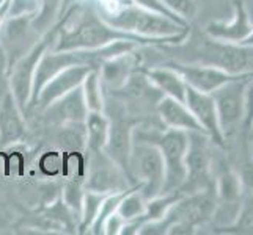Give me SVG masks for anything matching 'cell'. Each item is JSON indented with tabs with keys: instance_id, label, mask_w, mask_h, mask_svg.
I'll list each match as a JSON object with an SVG mask.
<instances>
[{
	"instance_id": "1",
	"label": "cell",
	"mask_w": 253,
	"mask_h": 235,
	"mask_svg": "<svg viewBox=\"0 0 253 235\" xmlns=\"http://www.w3.org/2000/svg\"><path fill=\"white\" fill-rule=\"evenodd\" d=\"M52 29L55 32L52 50H93L115 41H132L138 46H153L150 39L112 27L99 16L98 8L88 2L69 5Z\"/></svg>"
},
{
	"instance_id": "2",
	"label": "cell",
	"mask_w": 253,
	"mask_h": 235,
	"mask_svg": "<svg viewBox=\"0 0 253 235\" xmlns=\"http://www.w3.org/2000/svg\"><path fill=\"white\" fill-rule=\"evenodd\" d=\"M99 16L112 27L150 39L153 44H181L189 38V24L126 0H94Z\"/></svg>"
},
{
	"instance_id": "3",
	"label": "cell",
	"mask_w": 253,
	"mask_h": 235,
	"mask_svg": "<svg viewBox=\"0 0 253 235\" xmlns=\"http://www.w3.org/2000/svg\"><path fill=\"white\" fill-rule=\"evenodd\" d=\"M140 126V124H138ZM135 127L134 136H140L145 140L154 143L159 147L164 159L165 168V179L162 193H173L178 191L187 177V167H186V154L189 146V132L178 129H145Z\"/></svg>"
},
{
	"instance_id": "4",
	"label": "cell",
	"mask_w": 253,
	"mask_h": 235,
	"mask_svg": "<svg viewBox=\"0 0 253 235\" xmlns=\"http://www.w3.org/2000/svg\"><path fill=\"white\" fill-rule=\"evenodd\" d=\"M129 176L134 185L142 184L140 191L146 201L162 195L165 168L162 154L154 143L132 135Z\"/></svg>"
},
{
	"instance_id": "5",
	"label": "cell",
	"mask_w": 253,
	"mask_h": 235,
	"mask_svg": "<svg viewBox=\"0 0 253 235\" xmlns=\"http://www.w3.org/2000/svg\"><path fill=\"white\" fill-rule=\"evenodd\" d=\"M55 39V32L50 29L47 33L35 42L27 50V54L19 55L10 63V74H8V86L13 94L14 101L17 102L19 108L24 111V115L29 113V105L33 91V78L41 57L44 52L52 47Z\"/></svg>"
},
{
	"instance_id": "6",
	"label": "cell",
	"mask_w": 253,
	"mask_h": 235,
	"mask_svg": "<svg viewBox=\"0 0 253 235\" xmlns=\"http://www.w3.org/2000/svg\"><path fill=\"white\" fill-rule=\"evenodd\" d=\"M198 63L211 65L231 75H253V47L208 36L197 49Z\"/></svg>"
},
{
	"instance_id": "7",
	"label": "cell",
	"mask_w": 253,
	"mask_h": 235,
	"mask_svg": "<svg viewBox=\"0 0 253 235\" xmlns=\"http://www.w3.org/2000/svg\"><path fill=\"white\" fill-rule=\"evenodd\" d=\"M85 190L94 191V193L110 195L134 187L126 176V172L104 151H85Z\"/></svg>"
},
{
	"instance_id": "8",
	"label": "cell",
	"mask_w": 253,
	"mask_h": 235,
	"mask_svg": "<svg viewBox=\"0 0 253 235\" xmlns=\"http://www.w3.org/2000/svg\"><path fill=\"white\" fill-rule=\"evenodd\" d=\"M250 77L252 75L236 77L211 93L223 138L231 135L236 127L244 123V91Z\"/></svg>"
},
{
	"instance_id": "9",
	"label": "cell",
	"mask_w": 253,
	"mask_h": 235,
	"mask_svg": "<svg viewBox=\"0 0 253 235\" xmlns=\"http://www.w3.org/2000/svg\"><path fill=\"white\" fill-rule=\"evenodd\" d=\"M209 136L203 132H189L186 154L187 177L178 191L184 195L211 188V157L208 149Z\"/></svg>"
},
{
	"instance_id": "10",
	"label": "cell",
	"mask_w": 253,
	"mask_h": 235,
	"mask_svg": "<svg viewBox=\"0 0 253 235\" xmlns=\"http://www.w3.org/2000/svg\"><path fill=\"white\" fill-rule=\"evenodd\" d=\"M169 66H171L173 69L181 74V77L184 78V82L187 83V86L194 88L197 91L202 93H214L215 90H219L222 85H225L226 82L233 80L239 75H231L226 74L222 69L211 66V65H205V63H167ZM242 77V75H241Z\"/></svg>"
},
{
	"instance_id": "11",
	"label": "cell",
	"mask_w": 253,
	"mask_h": 235,
	"mask_svg": "<svg viewBox=\"0 0 253 235\" xmlns=\"http://www.w3.org/2000/svg\"><path fill=\"white\" fill-rule=\"evenodd\" d=\"M253 30V22L250 21V14L244 0L233 2V17L230 21H212L209 22L205 32L209 38L225 42L241 44Z\"/></svg>"
},
{
	"instance_id": "12",
	"label": "cell",
	"mask_w": 253,
	"mask_h": 235,
	"mask_svg": "<svg viewBox=\"0 0 253 235\" xmlns=\"http://www.w3.org/2000/svg\"><path fill=\"white\" fill-rule=\"evenodd\" d=\"M27 136L25 115L8 90L0 96V147L21 144Z\"/></svg>"
},
{
	"instance_id": "13",
	"label": "cell",
	"mask_w": 253,
	"mask_h": 235,
	"mask_svg": "<svg viewBox=\"0 0 253 235\" xmlns=\"http://www.w3.org/2000/svg\"><path fill=\"white\" fill-rule=\"evenodd\" d=\"M184 103L189 107L192 115L195 116L198 124L203 127L205 134L209 136V140L219 146H223L225 138L220 130L219 116H217V108L212 96L209 93H202L187 86Z\"/></svg>"
},
{
	"instance_id": "14",
	"label": "cell",
	"mask_w": 253,
	"mask_h": 235,
	"mask_svg": "<svg viewBox=\"0 0 253 235\" xmlns=\"http://www.w3.org/2000/svg\"><path fill=\"white\" fill-rule=\"evenodd\" d=\"M42 119L47 124L60 126L68 123H85V118L88 115V108L84 99L82 85L63 94L55 102H52L49 107L41 110Z\"/></svg>"
},
{
	"instance_id": "15",
	"label": "cell",
	"mask_w": 253,
	"mask_h": 235,
	"mask_svg": "<svg viewBox=\"0 0 253 235\" xmlns=\"http://www.w3.org/2000/svg\"><path fill=\"white\" fill-rule=\"evenodd\" d=\"M138 62H140V57L135 54V49L102 62L99 66V74L104 90L118 91L125 88L129 78L138 71Z\"/></svg>"
},
{
	"instance_id": "16",
	"label": "cell",
	"mask_w": 253,
	"mask_h": 235,
	"mask_svg": "<svg viewBox=\"0 0 253 235\" xmlns=\"http://www.w3.org/2000/svg\"><path fill=\"white\" fill-rule=\"evenodd\" d=\"M91 69H94V67L71 66V67L63 69L62 72H58L55 77H52L50 80L42 86V90L40 91L38 98H37V102H35V108L38 111L44 110L52 102H55L58 98H62L63 94L77 88V86H81L85 75L88 74Z\"/></svg>"
},
{
	"instance_id": "17",
	"label": "cell",
	"mask_w": 253,
	"mask_h": 235,
	"mask_svg": "<svg viewBox=\"0 0 253 235\" xmlns=\"http://www.w3.org/2000/svg\"><path fill=\"white\" fill-rule=\"evenodd\" d=\"M156 113L161 119L164 127L186 130V132H203V127L198 124L195 116L192 115L189 107L184 102L178 99L162 96L159 102L156 103Z\"/></svg>"
},
{
	"instance_id": "18",
	"label": "cell",
	"mask_w": 253,
	"mask_h": 235,
	"mask_svg": "<svg viewBox=\"0 0 253 235\" xmlns=\"http://www.w3.org/2000/svg\"><path fill=\"white\" fill-rule=\"evenodd\" d=\"M140 71L146 75L148 80L161 91L162 96H169V98L184 102L187 83L184 82V78L181 77V74L176 69H173L169 65H164V66H156L150 69H140Z\"/></svg>"
},
{
	"instance_id": "19",
	"label": "cell",
	"mask_w": 253,
	"mask_h": 235,
	"mask_svg": "<svg viewBox=\"0 0 253 235\" xmlns=\"http://www.w3.org/2000/svg\"><path fill=\"white\" fill-rule=\"evenodd\" d=\"M66 11L65 0H40L38 11L33 14L30 29L40 33L41 36L47 33L60 21Z\"/></svg>"
},
{
	"instance_id": "20",
	"label": "cell",
	"mask_w": 253,
	"mask_h": 235,
	"mask_svg": "<svg viewBox=\"0 0 253 235\" xmlns=\"http://www.w3.org/2000/svg\"><path fill=\"white\" fill-rule=\"evenodd\" d=\"M109 116L104 111H88L85 118L86 151H104L109 138Z\"/></svg>"
},
{
	"instance_id": "21",
	"label": "cell",
	"mask_w": 253,
	"mask_h": 235,
	"mask_svg": "<svg viewBox=\"0 0 253 235\" xmlns=\"http://www.w3.org/2000/svg\"><path fill=\"white\" fill-rule=\"evenodd\" d=\"M57 141L62 152L86 151V127L85 123H68L57 126Z\"/></svg>"
},
{
	"instance_id": "22",
	"label": "cell",
	"mask_w": 253,
	"mask_h": 235,
	"mask_svg": "<svg viewBox=\"0 0 253 235\" xmlns=\"http://www.w3.org/2000/svg\"><path fill=\"white\" fill-rule=\"evenodd\" d=\"M82 93L88 111H104L106 105V90L101 82L99 67H94L85 75L82 82Z\"/></svg>"
},
{
	"instance_id": "23",
	"label": "cell",
	"mask_w": 253,
	"mask_h": 235,
	"mask_svg": "<svg viewBox=\"0 0 253 235\" xmlns=\"http://www.w3.org/2000/svg\"><path fill=\"white\" fill-rule=\"evenodd\" d=\"M215 202L220 204H241L242 202V184L234 171H223L215 184Z\"/></svg>"
},
{
	"instance_id": "24",
	"label": "cell",
	"mask_w": 253,
	"mask_h": 235,
	"mask_svg": "<svg viewBox=\"0 0 253 235\" xmlns=\"http://www.w3.org/2000/svg\"><path fill=\"white\" fill-rule=\"evenodd\" d=\"M84 177H65L62 184V199L65 205L73 212L77 223H81L84 198H85ZM79 228V226H77Z\"/></svg>"
},
{
	"instance_id": "25",
	"label": "cell",
	"mask_w": 253,
	"mask_h": 235,
	"mask_svg": "<svg viewBox=\"0 0 253 235\" xmlns=\"http://www.w3.org/2000/svg\"><path fill=\"white\" fill-rule=\"evenodd\" d=\"M140 188H142V185L134 187L123 199H121L117 212L125 221L134 220L137 216H142L146 210V199L143 198Z\"/></svg>"
},
{
	"instance_id": "26",
	"label": "cell",
	"mask_w": 253,
	"mask_h": 235,
	"mask_svg": "<svg viewBox=\"0 0 253 235\" xmlns=\"http://www.w3.org/2000/svg\"><path fill=\"white\" fill-rule=\"evenodd\" d=\"M37 168L40 174L46 179L63 177V152L62 151H47L38 157Z\"/></svg>"
},
{
	"instance_id": "27",
	"label": "cell",
	"mask_w": 253,
	"mask_h": 235,
	"mask_svg": "<svg viewBox=\"0 0 253 235\" xmlns=\"http://www.w3.org/2000/svg\"><path fill=\"white\" fill-rule=\"evenodd\" d=\"M106 198V195L102 193H94V191H85V198H84V208H82V218L79 223V228H77V234H86L90 229V226L93 224L96 215H98L102 199Z\"/></svg>"
},
{
	"instance_id": "28",
	"label": "cell",
	"mask_w": 253,
	"mask_h": 235,
	"mask_svg": "<svg viewBox=\"0 0 253 235\" xmlns=\"http://www.w3.org/2000/svg\"><path fill=\"white\" fill-rule=\"evenodd\" d=\"M85 152H63V177H85Z\"/></svg>"
},
{
	"instance_id": "29",
	"label": "cell",
	"mask_w": 253,
	"mask_h": 235,
	"mask_svg": "<svg viewBox=\"0 0 253 235\" xmlns=\"http://www.w3.org/2000/svg\"><path fill=\"white\" fill-rule=\"evenodd\" d=\"M161 2L186 22L194 19L198 13L197 0H161Z\"/></svg>"
},
{
	"instance_id": "30",
	"label": "cell",
	"mask_w": 253,
	"mask_h": 235,
	"mask_svg": "<svg viewBox=\"0 0 253 235\" xmlns=\"http://www.w3.org/2000/svg\"><path fill=\"white\" fill-rule=\"evenodd\" d=\"M230 229H238L239 232L253 234V202H247L246 205L242 204L238 220Z\"/></svg>"
},
{
	"instance_id": "31",
	"label": "cell",
	"mask_w": 253,
	"mask_h": 235,
	"mask_svg": "<svg viewBox=\"0 0 253 235\" xmlns=\"http://www.w3.org/2000/svg\"><path fill=\"white\" fill-rule=\"evenodd\" d=\"M38 5H40V0H11L8 17L35 14L38 11Z\"/></svg>"
},
{
	"instance_id": "32",
	"label": "cell",
	"mask_w": 253,
	"mask_h": 235,
	"mask_svg": "<svg viewBox=\"0 0 253 235\" xmlns=\"http://www.w3.org/2000/svg\"><path fill=\"white\" fill-rule=\"evenodd\" d=\"M253 123V75L247 80L244 91V124L250 127Z\"/></svg>"
},
{
	"instance_id": "33",
	"label": "cell",
	"mask_w": 253,
	"mask_h": 235,
	"mask_svg": "<svg viewBox=\"0 0 253 235\" xmlns=\"http://www.w3.org/2000/svg\"><path fill=\"white\" fill-rule=\"evenodd\" d=\"M8 74H10V58L6 49L0 44V96L10 90L8 86Z\"/></svg>"
},
{
	"instance_id": "34",
	"label": "cell",
	"mask_w": 253,
	"mask_h": 235,
	"mask_svg": "<svg viewBox=\"0 0 253 235\" xmlns=\"http://www.w3.org/2000/svg\"><path fill=\"white\" fill-rule=\"evenodd\" d=\"M126 2H130V3H135V5H140V6H145L148 10H153V11H158V13H162L169 17H173V19L176 21H182L179 16H176L173 11H170L167 6H165L161 0H126ZM186 22V21H182ZM189 24V22H187Z\"/></svg>"
},
{
	"instance_id": "35",
	"label": "cell",
	"mask_w": 253,
	"mask_h": 235,
	"mask_svg": "<svg viewBox=\"0 0 253 235\" xmlns=\"http://www.w3.org/2000/svg\"><path fill=\"white\" fill-rule=\"evenodd\" d=\"M125 220L118 215V212H115L113 215H110L109 218L104 223V234L106 235H120L121 229H123Z\"/></svg>"
},
{
	"instance_id": "36",
	"label": "cell",
	"mask_w": 253,
	"mask_h": 235,
	"mask_svg": "<svg viewBox=\"0 0 253 235\" xmlns=\"http://www.w3.org/2000/svg\"><path fill=\"white\" fill-rule=\"evenodd\" d=\"M10 3H11V0H3V2L0 3V32H2L3 25L8 19V14H10Z\"/></svg>"
},
{
	"instance_id": "37",
	"label": "cell",
	"mask_w": 253,
	"mask_h": 235,
	"mask_svg": "<svg viewBox=\"0 0 253 235\" xmlns=\"http://www.w3.org/2000/svg\"><path fill=\"white\" fill-rule=\"evenodd\" d=\"M242 46H249V47H253V30H252V33L249 34V36L244 39L242 42H241Z\"/></svg>"
},
{
	"instance_id": "38",
	"label": "cell",
	"mask_w": 253,
	"mask_h": 235,
	"mask_svg": "<svg viewBox=\"0 0 253 235\" xmlns=\"http://www.w3.org/2000/svg\"><path fill=\"white\" fill-rule=\"evenodd\" d=\"M250 127H252V129H253V123H252V126H250Z\"/></svg>"
},
{
	"instance_id": "39",
	"label": "cell",
	"mask_w": 253,
	"mask_h": 235,
	"mask_svg": "<svg viewBox=\"0 0 253 235\" xmlns=\"http://www.w3.org/2000/svg\"><path fill=\"white\" fill-rule=\"evenodd\" d=\"M0 33H2V32H0Z\"/></svg>"
}]
</instances>
